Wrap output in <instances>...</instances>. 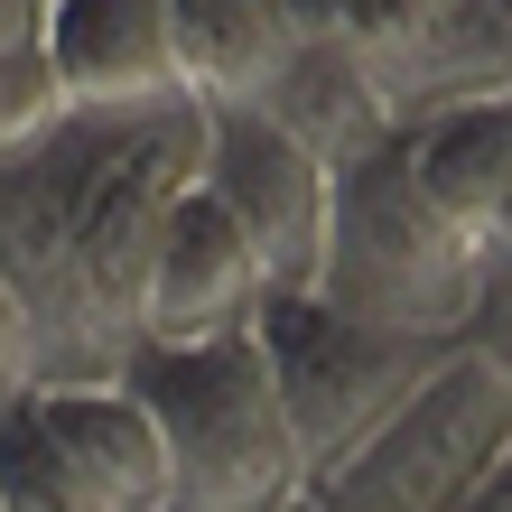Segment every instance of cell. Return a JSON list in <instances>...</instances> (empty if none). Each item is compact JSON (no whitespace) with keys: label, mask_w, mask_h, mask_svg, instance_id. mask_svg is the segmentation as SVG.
I'll use <instances>...</instances> for the list:
<instances>
[{"label":"cell","mask_w":512,"mask_h":512,"mask_svg":"<svg viewBox=\"0 0 512 512\" xmlns=\"http://www.w3.org/2000/svg\"><path fill=\"white\" fill-rule=\"evenodd\" d=\"M205 196L252 233L280 298H308L336 233V168L270 112H205Z\"/></svg>","instance_id":"7"},{"label":"cell","mask_w":512,"mask_h":512,"mask_svg":"<svg viewBox=\"0 0 512 512\" xmlns=\"http://www.w3.org/2000/svg\"><path fill=\"white\" fill-rule=\"evenodd\" d=\"M401 168L466 243L494 252L503 205H512V84L503 94H475V103H447L419 131H401Z\"/></svg>","instance_id":"10"},{"label":"cell","mask_w":512,"mask_h":512,"mask_svg":"<svg viewBox=\"0 0 512 512\" xmlns=\"http://www.w3.org/2000/svg\"><path fill=\"white\" fill-rule=\"evenodd\" d=\"M205 177V112L66 122L0 159V280L38 317L47 382H122L159 224Z\"/></svg>","instance_id":"1"},{"label":"cell","mask_w":512,"mask_h":512,"mask_svg":"<svg viewBox=\"0 0 512 512\" xmlns=\"http://www.w3.org/2000/svg\"><path fill=\"white\" fill-rule=\"evenodd\" d=\"M168 438L177 512H289L308 503V447L289 429V401L270 382L261 336L233 345H140L122 373Z\"/></svg>","instance_id":"3"},{"label":"cell","mask_w":512,"mask_h":512,"mask_svg":"<svg viewBox=\"0 0 512 512\" xmlns=\"http://www.w3.org/2000/svg\"><path fill=\"white\" fill-rule=\"evenodd\" d=\"M0 512H10V503H0Z\"/></svg>","instance_id":"17"},{"label":"cell","mask_w":512,"mask_h":512,"mask_svg":"<svg viewBox=\"0 0 512 512\" xmlns=\"http://www.w3.org/2000/svg\"><path fill=\"white\" fill-rule=\"evenodd\" d=\"M289 512H317V503H289Z\"/></svg>","instance_id":"16"},{"label":"cell","mask_w":512,"mask_h":512,"mask_svg":"<svg viewBox=\"0 0 512 512\" xmlns=\"http://www.w3.org/2000/svg\"><path fill=\"white\" fill-rule=\"evenodd\" d=\"M47 382V354H38V317L19 308V289L0 280V419H10L28 391Z\"/></svg>","instance_id":"13"},{"label":"cell","mask_w":512,"mask_h":512,"mask_svg":"<svg viewBox=\"0 0 512 512\" xmlns=\"http://www.w3.org/2000/svg\"><path fill=\"white\" fill-rule=\"evenodd\" d=\"M56 131H66V94H56V56H47V0H0V159Z\"/></svg>","instance_id":"12"},{"label":"cell","mask_w":512,"mask_h":512,"mask_svg":"<svg viewBox=\"0 0 512 512\" xmlns=\"http://www.w3.org/2000/svg\"><path fill=\"white\" fill-rule=\"evenodd\" d=\"M512 466V364L485 345H457L410 391L373 447H354L336 475H317V512H475Z\"/></svg>","instance_id":"4"},{"label":"cell","mask_w":512,"mask_h":512,"mask_svg":"<svg viewBox=\"0 0 512 512\" xmlns=\"http://www.w3.org/2000/svg\"><path fill=\"white\" fill-rule=\"evenodd\" d=\"M494 252H512V205H503V233H494Z\"/></svg>","instance_id":"15"},{"label":"cell","mask_w":512,"mask_h":512,"mask_svg":"<svg viewBox=\"0 0 512 512\" xmlns=\"http://www.w3.org/2000/svg\"><path fill=\"white\" fill-rule=\"evenodd\" d=\"M177 10V56H187L196 112H261L308 56L289 0H168Z\"/></svg>","instance_id":"11"},{"label":"cell","mask_w":512,"mask_h":512,"mask_svg":"<svg viewBox=\"0 0 512 512\" xmlns=\"http://www.w3.org/2000/svg\"><path fill=\"white\" fill-rule=\"evenodd\" d=\"M261 354H270V382L289 401V429L308 447V485H317L354 447H373L457 345L391 336V326H364V317L326 308V298H270L261 308Z\"/></svg>","instance_id":"6"},{"label":"cell","mask_w":512,"mask_h":512,"mask_svg":"<svg viewBox=\"0 0 512 512\" xmlns=\"http://www.w3.org/2000/svg\"><path fill=\"white\" fill-rule=\"evenodd\" d=\"M485 280H494V252L466 243L410 187L401 140L336 168V233H326V270L308 298H326V308H345L364 326H391V336L466 345L475 308H485Z\"/></svg>","instance_id":"2"},{"label":"cell","mask_w":512,"mask_h":512,"mask_svg":"<svg viewBox=\"0 0 512 512\" xmlns=\"http://www.w3.org/2000/svg\"><path fill=\"white\" fill-rule=\"evenodd\" d=\"M47 56L66 122H159L196 112L168 0H47Z\"/></svg>","instance_id":"9"},{"label":"cell","mask_w":512,"mask_h":512,"mask_svg":"<svg viewBox=\"0 0 512 512\" xmlns=\"http://www.w3.org/2000/svg\"><path fill=\"white\" fill-rule=\"evenodd\" d=\"M475 512H512V466L494 475V494H485V503H475Z\"/></svg>","instance_id":"14"},{"label":"cell","mask_w":512,"mask_h":512,"mask_svg":"<svg viewBox=\"0 0 512 512\" xmlns=\"http://www.w3.org/2000/svg\"><path fill=\"white\" fill-rule=\"evenodd\" d=\"M10 512H177V466L131 382H38L0 419Z\"/></svg>","instance_id":"5"},{"label":"cell","mask_w":512,"mask_h":512,"mask_svg":"<svg viewBox=\"0 0 512 512\" xmlns=\"http://www.w3.org/2000/svg\"><path fill=\"white\" fill-rule=\"evenodd\" d=\"M270 270L252 252V233L205 196V177L177 196V215L159 224V252H149V289H140V345H233V336H261V308H270Z\"/></svg>","instance_id":"8"}]
</instances>
